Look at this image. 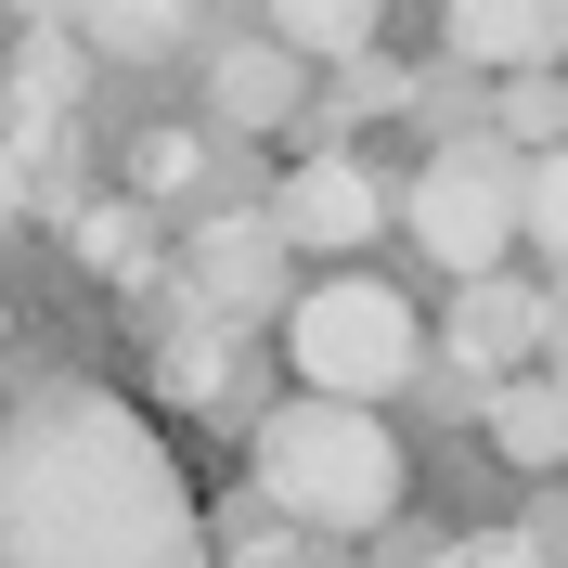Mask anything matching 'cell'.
Returning <instances> with one entry per match:
<instances>
[{"label": "cell", "instance_id": "1", "mask_svg": "<svg viewBox=\"0 0 568 568\" xmlns=\"http://www.w3.org/2000/svg\"><path fill=\"white\" fill-rule=\"evenodd\" d=\"M0 556L13 568H169L194 556V491L155 426L104 388H39L0 426Z\"/></svg>", "mask_w": 568, "mask_h": 568}, {"label": "cell", "instance_id": "2", "mask_svg": "<svg viewBox=\"0 0 568 568\" xmlns=\"http://www.w3.org/2000/svg\"><path fill=\"white\" fill-rule=\"evenodd\" d=\"M246 478H258L272 517H297V530H375V517L400 504V439L375 426V400L297 388L284 414H258Z\"/></svg>", "mask_w": 568, "mask_h": 568}, {"label": "cell", "instance_id": "3", "mask_svg": "<svg viewBox=\"0 0 568 568\" xmlns=\"http://www.w3.org/2000/svg\"><path fill=\"white\" fill-rule=\"evenodd\" d=\"M284 362H297V388L388 400L400 375L426 362V323L400 311V284H375V272H336V284H311V297L284 311Z\"/></svg>", "mask_w": 568, "mask_h": 568}, {"label": "cell", "instance_id": "4", "mask_svg": "<svg viewBox=\"0 0 568 568\" xmlns=\"http://www.w3.org/2000/svg\"><path fill=\"white\" fill-rule=\"evenodd\" d=\"M400 220H414V246L439 272H504V246H517V155H504V130L439 142L414 169V194H400Z\"/></svg>", "mask_w": 568, "mask_h": 568}, {"label": "cell", "instance_id": "5", "mask_svg": "<svg viewBox=\"0 0 568 568\" xmlns=\"http://www.w3.org/2000/svg\"><path fill=\"white\" fill-rule=\"evenodd\" d=\"M181 284H194V311L258 323V311H284V297H297V246H284V220H272V207H220V220H194Z\"/></svg>", "mask_w": 568, "mask_h": 568}, {"label": "cell", "instance_id": "6", "mask_svg": "<svg viewBox=\"0 0 568 568\" xmlns=\"http://www.w3.org/2000/svg\"><path fill=\"white\" fill-rule=\"evenodd\" d=\"M272 220H284V246H323V258H349V246H375V233H388V181L362 169L349 142H323V155H297V169H284Z\"/></svg>", "mask_w": 568, "mask_h": 568}, {"label": "cell", "instance_id": "7", "mask_svg": "<svg viewBox=\"0 0 568 568\" xmlns=\"http://www.w3.org/2000/svg\"><path fill=\"white\" fill-rule=\"evenodd\" d=\"M453 284H465V297H453V336H439V349H453L478 388L517 375V362L542 349V284H504V272H453Z\"/></svg>", "mask_w": 568, "mask_h": 568}, {"label": "cell", "instance_id": "8", "mask_svg": "<svg viewBox=\"0 0 568 568\" xmlns=\"http://www.w3.org/2000/svg\"><path fill=\"white\" fill-rule=\"evenodd\" d=\"M556 52H568V0H453V65L517 78V65H556Z\"/></svg>", "mask_w": 568, "mask_h": 568}, {"label": "cell", "instance_id": "9", "mask_svg": "<svg viewBox=\"0 0 568 568\" xmlns=\"http://www.w3.org/2000/svg\"><path fill=\"white\" fill-rule=\"evenodd\" d=\"M491 453L517 478H556L568 465V375H491Z\"/></svg>", "mask_w": 568, "mask_h": 568}, {"label": "cell", "instance_id": "10", "mask_svg": "<svg viewBox=\"0 0 568 568\" xmlns=\"http://www.w3.org/2000/svg\"><path fill=\"white\" fill-rule=\"evenodd\" d=\"M65 27H78V52H104V65H169L181 39H194V0H78Z\"/></svg>", "mask_w": 568, "mask_h": 568}, {"label": "cell", "instance_id": "11", "mask_svg": "<svg viewBox=\"0 0 568 568\" xmlns=\"http://www.w3.org/2000/svg\"><path fill=\"white\" fill-rule=\"evenodd\" d=\"M207 104H220V130H272V116H297V52L284 39H233L207 65Z\"/></svg>", "mask_w": 568, "mask_h": 568}, {"label": "cell", "instance_id": "12", "mask_svg": "<svg viewBox=\"0 0 568 568\" xmlns=\"http://www.w3.org/2000/svg\"><path fill=\"white\" fill-rule=\"evenodd\" d=\"M272 39L297 52V65H336V52L375 39V0H272Z\"/></svg>", "mask_w": 568, "mask_h": 568}, {"label": "cell", "instance_id": "13", "mask_svg": "<svg viewBox=\"0 0 568 568\" xmlns=\"http://www.w3.org/2000/svg\"><path fill=\"white\" fill-rule=\"evenodd\" d=\"M155 388H169V400H220V388H233V311L181 323L169 349H155Z\"/></svg>", "mask_w": 568, "mask_h": 568}, {"label": "cell", "instance_id": "14", "mask_svg": "<svg viewBox=\"0 0 568 568\" xmlns=\"http://www.w3.org/2000/svg\"><path fill=\"white\" fill-rule=\"evenodd\" d=\"M517 246H542L568 272V142H542L530 169H517Z\"/></svg>", "mask_w": 568, "mask_h": 568}, {"label": "cell", "instance_id": "15", "mask_svg": "<svg viewBox=\"0 0 568 568\" xmlns=\"http://www.w3.org/2000/svg\"><path fill=\"white\" fill-rule=\"evenodd\" d=\"M78 91V27H39L27 52H13V104H27V130H52Z\"/></svg>", "mask_w": 568, "mask_h": 568}, {"label": "cell", "instance_id": "16", "mask_svg": "<svg viewBox=\"0 0 568 568\" xmlns=\"http://www.w3.org/2000/svg\"><path fill=\"white\" fill-rule=\"evenodd\" d=\"M78 258L104 284H155V233H142V207H78Z\"/></svg>", "mask_w": 568, "mask_h": 568}, {"label": "cell", "instance_id": "17", "mask_svg": "<svg viewBox=\"0 0 568 568\" xmlns=\"http://www.w3.org/2000/svg\"><path fill=\"white\" fill-rule=\"evenodd\" d=\"M491 130H504V142H568V78H556V65H517Z\"/></svg>", "mask_w": 568, "mask_h": 568}, {"label": "cell", "instance_id": "18", "mask_svg": "<svg viewBox=\"0 0 568 568\" xmlns=\"http://www.w3.org/2000/svg\"><path fill=\"white\" fill-rule=\"evenodd\" d=\"M207 142L194 130H142V155H130V194H207Z\"/></svg>", "mask_w": 568, "mask_h": 568}, {"label": "cell", "instance_id": "19", "mask_svg": "<svg viewBox=\"0 0 568 568\" xmlns=\"http://www.w3.org/2000/svg\"><path fill=\"white\" fill-rule=\"evenodd\" d=\"M400 104H414V78L375 65V39H362V52H336V116H400Z\"/></svg>", "mask_w": 568, "mask_h": 568}, {"label": "cell", "instance_id": "20", "mask_svg": "<svg viewBox=\"0 0 568 568\" xmlns=\"http://www.w3.org/2000/svg\"><path fill=\"white\" fill-rule=\"evenodd\" d=\"M542 375H568V284L542 297Z\"/></svg>", "mask_w": 568, "mask_h": 568}, {"label": "cell", "instance_id": "21", "mask_svg": "<svg viewBox=\"0 0 568 568\" xmlns=\"http://www.w3.org/2000/svg\"><path fill=\"white\" fill-rule=\"evenodd\" d=\"M13 207H27V169H13V142H0V233H13Z\"/></svg>", "mask_w": 568, "mask_h": 568}, {"label": "cell", "instance_id": "22", "mask_svg": "<svg viewBox=\"0 0 568 568\" xmlns=\"http://www.w3.org/2000/svg\"><path fill=\"white\" fill-rule=\"evenodd\" d=\"M13 13H27V27H65V13H78V0H13Z\"/></svg>", "mask_w": 568, "mask_h": 568}, {"label": "cell", "instance_id": "23", "mask_svg": "<svg viewBox=\"0 0 568 568\" xmlns=\"http://www.w3.org/2000/svg\"><path fill=\"white\" fill-rule=\"evenodd\" d=\"M556 542H568V517H556Z\"/></svg>", "mask_w": 568, "mask_h": 568}]
</instances>
